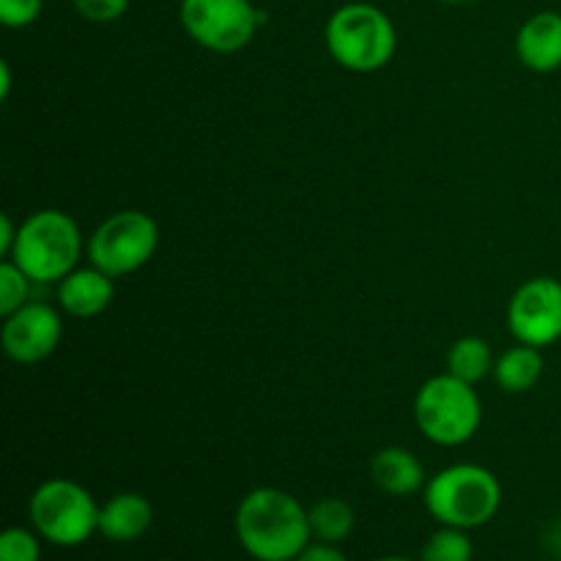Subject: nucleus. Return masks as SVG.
<instances>
[{
  "label": "nucleus",
  "mask_w": 561,
  "mask_h": 561,
  "mask_svg": "<svg viewBox=\"0 0 561 561\" xmlns=\"http://www.w3.org/2000/svg\"><path fill=\"white\" fill-rule=\"evenodd\" d=\"M236 540L255 561H294L312 542L307 507L279 488H255L233 515Z\"/></svg>",
  "instance_id": "nucleus-1"
},
{
  "label": "nucleus",
  "mask_w": 561,
  "mask_h": 561,
  "mask_svg": "<svg viewBox=\"0 0 561 561\" xmlns=\"http://www.w3.org/2000/svg\"><path fill=\"white\" fill-rule=\"evenodd\" d=\"M425 507L438 526L480 529L496 518L502 507V482L477 463H455L431 477L422 491Z\"/></svg>",
  "instance_id": "nucleus-2"
},
{
  "label": "nucleus",
  "mask_w": 561,
  "mask_h": 561,
  "mask_svg": "<svg viewBox=\"0 0 561 561\" xmlns=\"http://www.w3.org/2000/svg\"><path fill=\"white\" fill-rule=\"evenodd\" d=\"M327 49L334 64L356 75L383 69L398 49V31L383 9L373 3H345L329 16Z\"/></svg>",
  "instance_id": "nucleus-3"
},
{
  "label": "nucleus",
  "mask_w": 561,
  "mask_h": 561,
  "mask_svg": "<svg viewBox=\"0 0 561 561\" xmlns=\"http://www.w3.org/2000/svg\"><path fill=\"white\" fill-rule=\"evenodd\" d=\"M82 255V233L75 219L58 208L31 214L16 230L14 261L33 283H60L75 272Z\"/></svg>",
  "instance_id": "nucleus-4"
},
{
  "label": "nucleus",
  "mask_w": 561,
  "mask_h": 561,
  "mask_svg": "<svg viewBox=\"0 0 561 561\" xmlns=\"http://www.w3.org/2000/svg\"><path fill=\"white\" fill-rule=\"evenodd\" d=\"M414 422L427 442L438 447H460L471 442L482 425L480 394L471 383L449 376H433L416 392Z\"/></svg>",
  "instance_id": "nucleus-5"
},
{
  "label": "nucleus",
  "mask_w": 561,
  "mask_h": 561,
  "mask_svg": "<svg viewBox=\"0 0 561 561\" xmlns=\"http://www.w3.org/2000/svg\"><path fill=\"white\" fill-rule=\"evenodd\" d=\"M31 526L44 542L77 548L99 531V504L80 482L53 477L31 496Z\"/></svg>",
  "instance_id": "nucleus-6"
},
{
  "label": "nucleus",
  "mask_w": 561,
  "mask_h": 561,
  "mask_svg": "<svg viewBox=\"0 0 561 561\" xmlns=\"http://www.w3.org/2000/svg\"><path fill=\"white\" fill-rule=\"evenodd\" d=\"M159 228L148 214L126 208L115 211L93 230L88 241L91 266L102 268L113 279L135 274L157 255Z\"/></svg>",
  "instance_id": "nucleus-7"
},
{
  "label": "nucleus",
  "mask_w": 561,
  "mask_h": 561,
  "mask_svg": "<svg viewBox=\"0 0 561 561\" xmlns=\"http://www.w3.org/2000/svg\"><path fill=\"white\" fill-rule=\"evenodd\" d=\"M179 20L197 47L230 55L255 38L263 14L252 0H181Z\"/></svg>",
  "instance_id": "nucleus-8"
},
{
  "label": "nucleus",
  "mask_w": 561,
  "mask_h": 561,
  "mask_svg": "<svg viewBox=\"0 0 561 561\" xmlns=\"http://www.w3.org/2000/svg\"><path fill=\"white\" fill-rule=\"evenodd\" d=\"M510 332L518 343L548 348L561 340V283L557 277H531L507 305Z\"/></svg>",
  "instance_id": "nucleus-9"
},
{
  "label": "nucleus",
  "mask_w": 561,
  "mask_h": 561,
  "mask_svg": "<svg viewBox=\"0 0 561 561\" xmlns=\"http://www.w3.org/2000/svg\"><path fill=\"white\" fill-rule=\"evenodd\" d=\"M64 337V321L58 310H53L44 301H27L16 312L5 316L3 332V351L16 365H38L47 356L55 354Z\"/></svg>",
  "instance_id": "nucleus-10"
},
{
  "label": "nucleus",
  "mask_w": 561,
  "mask_h": 561,
  "mask_svg": "<svg viewBox=\"0 0 561 561\" xmlns=\"http://www.w3.org/2000/svg\"><path fill=\"white\" fill-rule=\"evenodd\" d=\"M515 55L520 64L537 75H551L561 69V14L537 11L520 25L515 36Z\"/></svg>",
  "instance_id": "nucleus-11"
},
{
  "label": "nucleus",
  "mask_w": 561,
  "mask_h": 561,
  "mask_svg": "<svg viewBox=\"0 0 561 561\" xmlns=\"http://www.w3.org/2000/svg\"><path fill=\"white\" fill-rule=\"evenodd\" d=\"M115 285L102 268H75L58 283V305L71 318H96L113 305Z\"/></svg>",
  "instance_id": "nucleus-12"
},
{
  "label": "nucleus",
  "mask_w": 561,
  "mask_h": 561,
  "mask_svg": "<svg viewBox=\"0 0 561 561\" xmlns=\"http://www.w3.org/2000/svg\"><path fill=\"white\" fill-rule=\"evenodd\" d=\"M153 507L140 493H115L99 504V535L110 542H135L151 529Z\"/></svg>",
  "instance_id": "nucleus-13"
},
{
  "label": "nucleus",
  "mask_w": 561,
  "mask_h": 561,
  "mask_svg": "<svg viewBox=\"0 0 561 561\" xmlns=\"http://www.w3.org/2000/svg\"><path fill=\"white\" fill-rule=\"evenodd\" d=\"M370 480L381 493L394 499L414 496L425 491V469L416 455L405 447H383L370 460Z\"/></svg>",
  "instance_id": "nucleus-14"
},
{
  "label": "nucleus",
  "mask_w": 561,
  "mask_h": 561,
  "mask_svg": "<svg viewBox=\"0 0 561 561\" xmlns=\"http://www.w3.org/2000/svg\"><path fill=\"white\" fill-rule=\"evenodd\" d=\"M542 348L535 345L518 343L515 348H507L493 365V378H496L499 389L507 394H524L537 387L542 378L546 362H542Z\"/></svg>",
  "instance_id": "nucleus-15"
},
{
  "label": "nucleus",
  "mask_w": 561,
  "mask_h": 561,
  "mask_svg": "<svg viewBox=\"0 0 561 561\" xmlns=\"http://www.w3.org/2000/svg\"><path fill=\"white\" fill-rule=\"evenodd\" d=\"M307 515H310L312 540L329 542V546H340L348 540L356 524L354 507L337 496L318 499L312 507H307Z\"/></svg>",
  "instance_id": "nucleus-16"
},
{
  "label": "nucleus",
  "mask_w": 561,
  "mask_h": 561,
  "mask_svg": "<svg viewBox=\"0 0 561 561\" xmlns=\"http://www.w3.org/2000/svg\"><path fill=\"white\" fill-rule=\"evenodd\" d=\"M493 365H496L493 351L482 337L469 334V337H460L449 345L447 373L449 376L460 378V381L471 383V387L480 383L482 378L493 376Z\"/></svg>",
  "instance_id": "nucleus-17"
},
{
  "label": "nucleus",
  "mask_w": 561,
  "mask_h": 561,
  "mask_svg": "<svg viewBox=\"0 0 561 561\" xmlns=\"http://www.w3.org/2000/svg\"><path fill=\"white\" fill-rule=\"evenodd\" d=\"M420 561H474V546L466 529L438 526L422 546Z\"/></svg>",
  "instance_id": "nucleus-18"
},
{
  "label": "nucleus",
  "mask_w": 561,
  "mask_h": 561,
  "mask_svg": "<svg viewBox=\"0 0 561 561\" xmlns=\"http://www.w3.org/2000/svg\"><path fill=\"white\" fill-rule=\"evenodd\" d=\"M31 283L33 279L16 266L14 261L5 257L3 266H0V316H11L20 307L27 305V296H31Z\"/></svg>",
  "instance_id": "nucleus-19"
},
{
  "label": "nucleus",
  "mask_w": 561,
  "mask_h": 561,
  "mask_svg": "<svg viewBox=\"0 0 561 561\" xmlns=\"http://www.w3.org/2000/svg\"><path fill=\"white\" fill-rule=\"evenodd\" d=\"M0 561H42V537L31 529L11 526L0 535Z\"/></svg>",
  "instance_id": "nucleus-20"
},
{
  "label": "nucleus",
  "mask_w": 561,
  "mask_h": 561,
  "mask_svg": "<svg viewBox=\"0 0 561 561\" xmlns=\"http://www.w3.org/2000/svg\"><path fill=\"white\" fill-rule=\"evenodd\" d=\"M75 11L88 22L96 25H107V22L121 20L129 11L131 0H71Z\"/></svg>",
  "instance_id": "nucleus-21"
},
{
  "label": "nucleus",
  "mask_w": 561,
  "mask_h": 561,
  "mask_svg": "<svg viewBox=\"0 0 561 561\" xmlns=\"http://www.w3.org/2000/svg\"><path fill=\"white\" fill-rule=\"evenodd\" d=\"M44 0H0V22L11 31L33 25L42 16Z\"/></svg>",
  "instance_id": "nucleus-22"
},
{
  "label": "nucleus",
  "mask_w": 561,
  "mask_h": 561,
  "mask_svg": "<svg viewBox=\"0 0 561 561\" xmlns=\"http://www.w3.org/2000/svg\"><path fill=\"white\" fill-rule=\"evenodd\" d=\"M294 561H348V557L329 542H310Z\"/></svg>",
  "instance_id": "nucleus-23"
},
{
  "label": "nucleus",
  "mask_w": 561,
  "mask_h": 561,
  "mask_svg": "<svg viewBox=\"0 0 561 561\" xmlns=\"http://www.w3.org/2000/svg\"><path fill=\"white\" fill-rule=\"evenodd\" d=\"M16 230H20V225L11 222L9 214H0V252H3L5 257L11 255V250H14Z\"/></svg>",
  "instance_id": "nucleus-24"
},
{
  "label": "nucleus",
  "mask_w": 561,
  "mask_h": 561,
  "mask_svg": "<svg viewBox=\"0 0 561 561\" xmlns=\"http://www.w3.org/2000/svg\"><path fill=\"white\" fill-rule=\"evenodd\" d=\"M9 91H11V69L9 64H0V99H9Z\"/></svg>",
  "instance_id": "nucleus-25"
},
{
  "label": "nucleus",
  "mask_w": 561,
  "mask_h": 561,
  "mask_svg": "<svg viewBox=\"0 0 561 561\" xmlns=\"http://www.w3.org/2000/svg\"><path fill=\"white\" fill-rule=\"evenodd\" d=\"M378 561H414V559H405V557H383V559H378Z\"/></svg>",
  "instance_id": "nucleus-26"
},
{
  "label": "nucleus",
  "mask_w": 561,
  "mask_h": 561,
  "mask_svg": "<svg viewBox=\"0 0 561 561\" xmlns=\"http://www.w3.org/2000/svg\"><path fill=\"white\" fill-rule=\"evenodd\" d=\"M442 3H449V5H460V3H469V0H442Z\"/></svg>",
  "instance_id": "nucleus-27"
}]
</instances>
